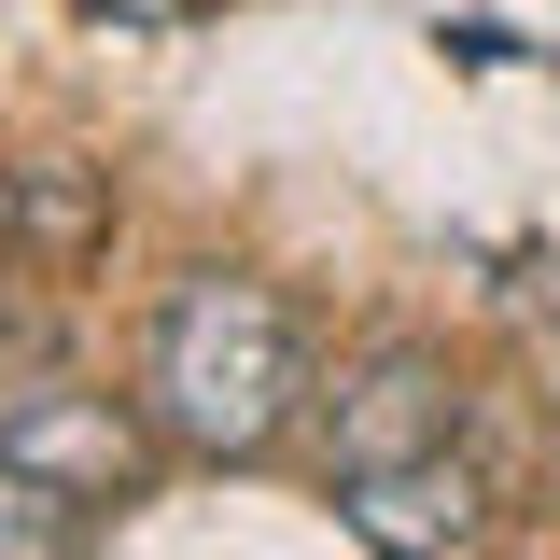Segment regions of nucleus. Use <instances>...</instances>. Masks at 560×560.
I'll return each mask as SVG.
<instances>
[{"mask_svg":"<svg viewBox=\"0 0 560 560\" xmlns=\"http://www.w3.org/2000/svg\"><path fill=\"white\" fill-rule=\"evenodd\" d=\"M140 407L183 463H267L308 420V323L253 267H197L140 323Z\"/></svg>","mask_w":560,"mask_h":560,"instance_id":"1","label":"nucleus"},{"mask_svg":"<svg viewBox=\"0 0 560 560\" xmlns=\"http://www.w3.org/2000/svg\"><path fill=\"white\" fill-rule=\"evenodd\" d=\"M0 448H14L28 477H57L84 518H127L140 490H154V463H168L154 407H140V393H98V378H28V393L0 407Z\"/></svg>","mask_w":560,"mask_h":560,"instance_id":"2","label":"nucleus"},{"mask_svg":"<svg viewBox=\"0 0 560 560\" xmlns=\"http://www.w3.org/2000/svg\"><path fill=\"white\" fill-rule=\"evenodd\" d=\"M323 448H337V477L364 463H434V448H463V364L448 350H364L337 378V407H323Z\"/></svg>","mask_w":560,"mask_h":560,"instance_id":"3","label":"nucleus"},{"mask_svg":"<svg viewBox=\"0 0 560 560\" xmlns=\"http://www.w3.org/2000/svg\"><path fill=\"white\" fill-rule=\"evenodd\" d=\"M337 518H350V547H364V560H490V477L463 463V448L337 477Z\"/></svg>","mask_w":560,"mask_h":560,"instance_id":"4","label":"nucleus"},{"mask_svg":"<svg viewBox=\"0 0 560 560\" xmlns=\"http://www.w3.org/2000/svg\"><path fill=\"white\" fill-rule=\"evenodd\" d=\"M0 253L14 267H98L113 253V168H84V154H28V168H0Z\"/></svg>","mask_w":560,"mask_h":560,"instance_id":"5","label":"nucleus"},{"mask_svg":"<svg viewBox=\"0 0 560 560\" xmlns=\"http://www.w3.org/2000/svg\"><path fill=\"white\" fill-rule=\"evenodd\" d=\"M84 533H98V518H84L57 477H28V463L0 448V560H84Z\"/></svg>","mask_w":560,"mask_h":560,"instance_id":"6","label":"nucleus"},{"mask_svg":"<svg viewBox=\"0 0 560 560\" xmlns=\"http://www.w3.org/2000/svg\"><path fill=\"white\" fill-rule=\"evenodd\" d=\"M98 14H113V28H183L197 0H98Z\"/></svg>","mask_w":560,"mask_h":560,"instance_id":"7","label":"nucleus"}]
</instances>
